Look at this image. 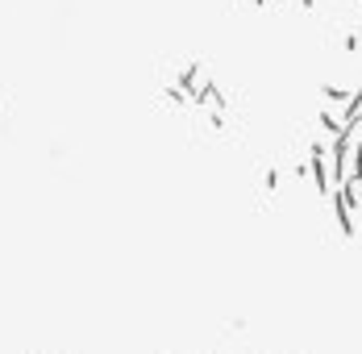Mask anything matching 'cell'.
<instances>
[{"instance_id":"cell-1","label":"cell","mask_w":362,"mask_h":354,"mask_svg":"<svg viewBox=\"0 0 362 354\" xmlns=\"http://www.w3.org/2000/svg\"><path fill=\"white\" fill-rule=\"evenodd\" d=\"M358 176H362V159H358Z\"/></svg>"}]
</instances>
